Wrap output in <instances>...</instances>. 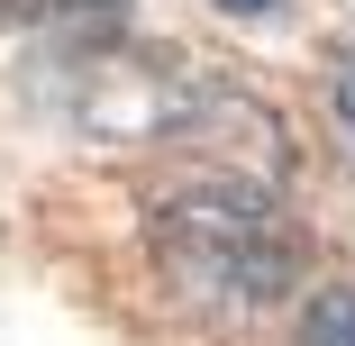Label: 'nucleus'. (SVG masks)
I'll return each mask as SVG.
<instances>
[{
  "mask_svg": "<svg viewBox=\"0 0 355 346\" xmlns=\"http://www.w3.org/2000/svg\"><path fill=\"white\" fill-rule=\"evenodd\" d=\"M146 246L200 310H273L301 283V237L282 219L273 182L200 164V173H164L146 191Z\"/></svg>",
  "mask_w": 355,
  "mask_h": 346,
  "instance_id": "nucleus-1",
  "label": "nucleus"
},
{
  "mask_svg": "<svg viewBox=\"0 0 355 346\" xmlns=\"http://www.w3.org/2000/svg\"><path fill=\"white\" fill-rule=\"evenodd\" d=\"M92 10H119V0H0V28H73Z\"/></svg>",
  "mask_w": 355,
  "mask_h": 346,
  "instance_id": "nucleus-2",
  "label": "nucleus"
},
{
  "mask_svg": "<svg viewBox=\"0 0 355 346\" xmlns=\"http://www.w3.org/2000/svg\"><path fill=\"white\" fill-rule=\"evenodd\" d=\"M301 328H310V346H355V292H346V283H328V292L310 301V319H301Z\"/></svg>",
  "mask_w": 355,
  "mask_h": 346,
  "instance_id": "nucleus-3",
  "label": "nucleus"
},
{
  "mask_svg": "<svg viewBox=\"0 0 355 346\" xmlns=\"http://www.w3.org/2000/svg\"><path fill=\"white\" fill-rule=\"evenodd\" d=\"M219 10L246 19V28H273V19H282V0H219Z\"/></svg>",
  "mask_w": 355,
  "mask_h": 346,
  "instance_id": "nucleus-4",
  "label": "nucleus"
}]
</instances>
